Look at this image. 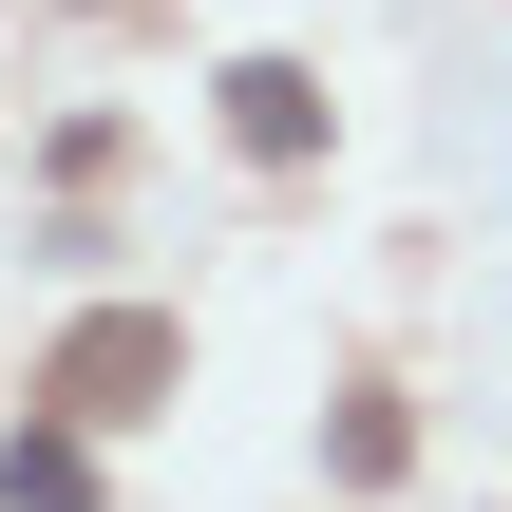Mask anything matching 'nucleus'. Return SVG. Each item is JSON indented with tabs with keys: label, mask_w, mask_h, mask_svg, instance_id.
I'll list each match as a JSON object with an SVG mask.
<instances>
[{
	"label": "nucleus",
	"mask_w": 512,
	"mask_h": 512,
	"mask_svg": "<svg viewBox=\"0 0 512 512\" xmlns=\"http://www.w3.org/2000/svg\"><path fill=\"white\" fill-rule=\"evenodd\" d=\"M38 399H57V418H152V399H171V323H152V304H95V323L38 361Z\"/></svg>",
	"instance_id": "nucleus-1"
},
{
	"label": "nucleus",
	"mask_w": 512,
	"mask_h": 512,
	"mask_svg": "<svg viewBox=\"0 0 512 512\" xmlns=\"http://www.w3.org/2000/svg\"><path fill=\"white\" fill-rule=\"evenodd\" d=\"M0 494L19 512H95V418H19L0 437Z\"/></svg>",
	"instance_id": "nucleus-2"
},
{
	"label": "nucleus",
	"mask_w": 512,
	"mask_h": 512,
	"mask_svg": "<svg viewBox=\"0 0 512 512\" xmlns=\"http://www.w3.org/2000/svg\"><path fill=\"white\" fill-rule=\"evenodd\" d=\"M228 133H247V152H304V133H323V76H304V57H228Z\"/></svg>",
	"instance_id": "nucleus-3"
}]
</instances>
